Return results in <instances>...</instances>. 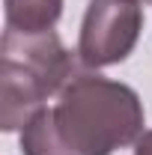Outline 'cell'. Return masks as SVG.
Segmentation results:
<instances>
[{
    "label": "cell",
    "mask_w": 152,
    "mask_h": 155,
    "mask_svg": "<svg viewBox=\"0 0 152 155\" xmlns=\"http://www.w3.org/2000/svg\"><path fill=\"white\" fill-rule=\"evenodd\" d=\"M75 75V57L54 30L21 33L6 27L0 42V128L21 131Z\"/></svg>",
    "instance_id": "obj_2"
},
{
    "label": "cell",
    "mask_w": 152,
    "mask_h": 155,
    "mask_svg": "<svg viewBox=\"0 0 152 155\" xmlns=\"http://www.w3.org/2000/svg\"><path fill=\"white\" fill-rule=\"evenodd\" d=\"M6 27L21 33H45L54 30L63 15V0H3Z\"/></svg>",
    "instance_id": "obj_4"
},
{
    "label": "cell",
    "mask_w": 152,
    "mask_h": 155,
    "mask_svg": "<svg viewBox=\"0 0 152 155\" xmlns=\"http://www.w3.org/2000/svg\"><path fill=\"white\" fill-rule=\"evenodd\" d=\"M140 30V0H90L78 36V57L87 69L116 66L134 51Z\"/></svg>",
    "instance_id": "obj_3"
},
{
    "label": "cell",
    "mask_w": 152,
    "mask_h": 155,
    "mask_svg": "<svg viewBox=\"0 0 152 155\" xmlns=\"http://www.w3.org/2000/svg\"><path fill=\"white\" fill-rule=\"evenodd\" d=\"M134 155H152V128L143 131V137L134 143Z\"/></svg>",
    "instance_id": "obj_5"
},
{
    "label": "cell",
    "mask_w": 152,
    "mask_h": 155,
    "mask_svg": "<svg viewBox=\"0 0 152 155\" xmlns=\"http://www.w3.org/2000/svg\"><path fill=\"white\" fill-rule=\"evenodd\" d=\"M143 137V101L128 84L78 72L21 128V155H114Z\"/></svg>",
    "instance_id": "obj_1"
},
{
    "label": "cell",
    "mask_w": 152,
    "mask_h": 155,
    "mask_svg": "<svg viewBox=\"0 0 152 155\" xmlns=\"http://www.w3.org/2000/svg\"><path fill=\"white\" fill-rule=\"evenodd\" d=\"M140 3H152V0H140Z\"/></svg>",
    "instance_id": "obj_6"
}]
</instances>
